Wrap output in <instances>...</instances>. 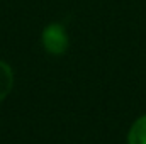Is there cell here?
<instances>
[{
	"label": "cell",
	"instance_id": "6da1fadb",
	"mask_svg": "<svg viewBox=\"0 0 146 144\" xmlns=\"http://www.w3.org/2000/svg\"><path fill=\"white\" fill-rule=\"evenodd\" d=\"M41 44L49 56H63L70 44L66 27L61 22L48 24L41 32Z\"/></svg>",
	"mask_w": 146,
	"mask_h": 144
},
{
	"label": "cell",
	"instance_id": "7a4b0ae2",
	"mask_svg": "<svg viewBox=\"0 0 146 144\" xmlns=\"http://www.w3.org/2000/svg\"><path fill=\"white\" fill-rule=\"evenodd\" d=\"M14 88V71L9 63L0 59V102H3Z\"/></svg>",
	"mask_w": 146,
	"mask_h": 144
},
{
	"label": "cell",
	"instance_id": "3957f363",
	"mask_svg": "<svg viewBox=\"0 0 146 144\" xmlns=\"http://www.w3.org/2000/svg\"><path fill=\"white\" fill-rule=\"evenodd\" d=\"M127 144H146V114L131 124L127 132Z\"/></svg>",
	"mask_w": 146,
	"mask_h": 144
}]
</instances>
